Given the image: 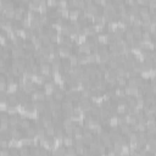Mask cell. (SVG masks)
I'll list each match as a JSON object with an SVG mask.
<instances>
[{"mask_svg":"<svg viewBox=\"0 0 156 156\" xmlns=\"http://www.w3.org/2000/svg\"><path fill=\"white\" fill-rule=\"evenodd\" d=\"M65 96H66L65 93L61 92L60 89H56V90H54V93H52V99L56 100V101H58V103L64 101V100H65Z\"/></svg>","mask_w":156,"mask_h":156,"instance_id":"cell-1","label":"cell"},{"mask_svg":"<svg viewBox=\"0 0 156 156\" xmlns=\"http://www.w3.org/2000/svg\"><path fill=\"white\" fill-rule=\"evenodd\" d=\"M34 107L39 113H43L48 107V105L45 104V101H34Z\"/></svg>","mask_w":156,"mask_h":156,"instance_id":"cell-2","label":"cell"},{"mask_svg":"<svg viewBox=\"0 0 156 156\" xmlns=\"http://www.w3.org/2000/svg\"><path fill=\"white\" fill-rule=\"evenodd\" d=\"M6 103L9 104V106H17V105H18V99H17L16 94H10V95H8Z\"/></svg>","mask_w":156,"mask_h":156,"instance_id":"cell-3","label":"cell"},{"mask_svg":"<svg viewBox=\"0 0 156 156\" xmlns=\"http://www.w3.org/2000/svg\"><path fill=\"white\" fill-rule=\"evenodd\" d=\"M18 126H20V128L21 129H28L31 126H32V123H31V121L29 120H27V118H20V123H18Z\"/></svg>","mask_w":156,"mask_h":156,"instance_id":"cell-4","label":"cell"},{"mask_svg":"<svg viewBox=\"0 0 156 156\" xmlns=\"http://www.w3.org/2000/svg\"><path fill=\"white\" fill-rule=\"evenodd\" d=\"M20 123V118L17 115H14V116H10L9 117V127H17Z\"/></svg>","mask_w":156,"mask_h":156,"instance_id":"cell-5","label":"cell"},{"mask_svg":"<svg viewBox=\"0 0 156 156\" xmlns=\"http://www.w3.org/2000/svg\"><path fill=\"white\" fill-rule=\"evenodd\" d=\"M62 143H64V146H73L74 145V139L73 136H68V135H65L62 138Z\"/></svg>","mask_w":156,"mask_h":156,"instance_id":"cell-6","label":"cell"},{"mask_svg":"<svg viewBox=\"0 0 156 156\" xmlns=\"http://www.w3.org/2000/svg\"><path fill=\"white\" fill-rule=\"evenodd\" d=\"M26 136L27 138H35L37 136V130L34 126H31L28 129H26Z\"/></svg>","mask_w":156,"mask_h":156,"instance_id":"cell-7","label":"cell"},{"mask_svg":"<svg viewBox=\"0 0 156 156\" xmlns=\"http://www.w3.org/2000/svg\"><path fill=\"white\" fill-rule=\"evenodd\" d=\"M18 154H20V156H29V148L21 145L18 149Z\"/></svg>","mask_w":156,"mask_h":156,"instance_id":"cell-8","label":"cell"},{"mask_svg":"<svg viewBox=\"0 0 156 156\" xmlns=\"http://www.w3.org/2000/svg\"><path fill=\"white\" fill-rule=\"evenodd\" d=\"M9 113L0 112V123H9Z\"/></svg>","mask_w":156,"mask_h":156,"instance_id":"cell-9","label":"cell"},{"mask_svg":"<svg viewBox=\"0 0 156 156\" xmlns=\"http://www.w3.org/2000/svg\"><path fill=\"white\" fill-rule=\"evenodd\" d=\"M45 135L46 136H54L55 135V126H49L45 128Z\"/></svg>","mask_w":156,"mask_h":156,"instance_id":"cell-10","label":"cell"},{"mask_svg":"<svg viewBox=\"0 0 156 156\" xmlns=\"http://www.w3.org/2000/svg\"><path fill=\"white\" fill-rule=\"evenodd\" d=\"M66 155H70V156H77V152H76L74 146H68V148L66 149Z\"/></svg>","mask_w":156,"mask_h":156,"instance_id":"cell-11","label":"cell"},{"mask_svg":"<svg viewBox=\"0 0 156 156\" xmlns=\"http://www.w3.org/2000/svg\"><path fill=\"white\" fill-rule=\"evenodd\" d=\"M9 152H10V156H17V155H20L17 148H9Z\"/></svg>","mask_w":156,"mask_h":156,"instance_id":"cell-12","label":"cell"},{"mask_svg":"<svg viewBox=\"0 0 156 156\" xmlns=\"http://www.w3.org/2000/svg\"><path fill=\"white\" fill-rule=\"evenodd\" d=\"M65 156H70V155H65Z\"/></svg>","mask_w":156,"mask_h":156,"instance_id":"cell-13","label":"cell"},{"mask_svg":"<svg viewBox=\"0 0 156 156\" xmlns=\"http://www.w3.org/2000/svg\"><path fill=\"white\" fill-rule=\"evenodd\" d=\"M17 156H20V155H17Z\"/></svg>","mask_w":156,"mask_h":156,"instance_id":"cell-14","label":"cell"}]
</instances>
